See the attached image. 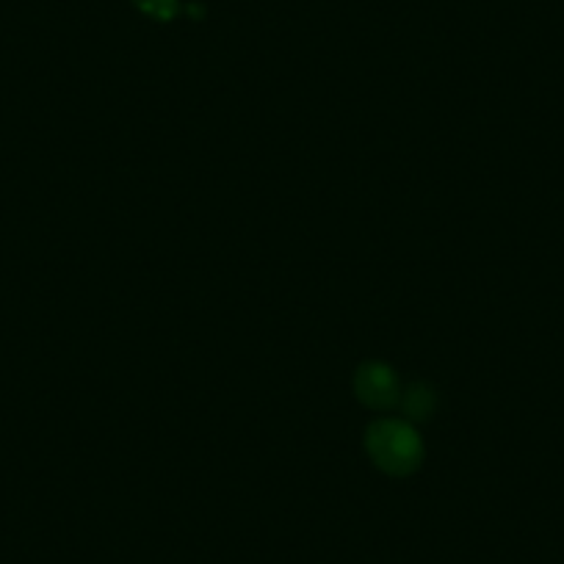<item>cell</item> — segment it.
<instances>
[{
    "mask_svg": "<svg viewBox=\"0 0 564 564\" xmlns=\"http://www.w3.org/2000/svg\"><path fill=\"white\" fill-rule=\"evenodd\" d=\"M366 452L388 476H410L423 463V443L410 421L379 417L366 430Z\"/></svg>",
    "mask_w": 564,
    "mask_h": 564,
    "instance_id": "1",
    "label": "cell"
},
{
    "mask_svg": "<svg viewBox=\"0 0 564 564\" xmlns=\"http://www.w3.org/2000/svg\"><path fill=\"white\" fill-rule=\"evenodd\" d=\"M355 393L371 410H390L401 399L399 377L384 362H362L355 373Z\"/></svg>",
    "mask_w": 564,
    "mask_h": 564,
    "instance_id": "2",
    "label": "cell"
},
{
    "mask_svg": "<svg viewBox=\"0 0 564 564\" xmlns=\"http://www.w3.org/2000/svg\"><path fill=\"white\" fill-rule=\"evenodd\" d=\"M401 410H404L406 421H426V417H432V412H435L437 406V395L435 390L430 388V384L423 382H415L410 384V388L401 393Z\"/></svg>",
    "mask_w": 564,
    "mask_h": 564,
    "instance_id": "3",
    "label": "cell"
},
{
    "mask_svg": "<svg viewBox=\"0 0 564 564\" xmlns=\"http://www.w3.org/2000/svg\"><path fill=\"white\" fill-rule=\"evenodd\" d=\"M141 12L153 14L159 20H170L175 14V0H135Z\"/></svg>",
    "mask_w": 564,
    "mask_h": 564,
    "instance_id": "4",
    "label": "cell"
}]
</instances>
